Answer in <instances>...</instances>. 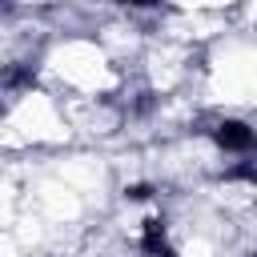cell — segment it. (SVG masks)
Segmentation results:
<instances>
[{"label":"cell","mask_w":257,"mask_h":257,"mask_svg":"<svg viewBox=\"0 0 257 257\" xmlns=\"http://www.w3.org/2000/svg\"><path fill=\"white\" fill-rule=\"evenodd\" d=\"M141 249H145L149 257H177V253L169 249V241H165V221H161V217L145 221V237H141Z\"/></svg>","instance_id":"7a4b0ae2"},{"label":"cell","mask_w":257,"mask_h":257,"mask_svg":"<svg viewBox=\"0 0 257 257\" xmlns=\"http://www.w3.org/2000/svg\"><path fill=\"white\" fill-rule=\"evenodd\" d=\"M124 193H128V197H133V201H145V197H149V193H153V189H149V185H133V189H124Z\"/></svg>","instance_id":"3957f363"},{"label":"cell","mask_w":257,"mask_h":257,"mask_svg":"<svg viewBox=\"0 0 257 257\" xmlns=\"http://www.w3.org/2000/svg\"><path fill=\"white\" fill-rule=\"evenodd\" d=\"M217 145L221 149H229V153H245L249 145H253V128L245 124V120H225V124H217Z\"/></svg>","instance_id":"6da1fadb"}]
</instances>
